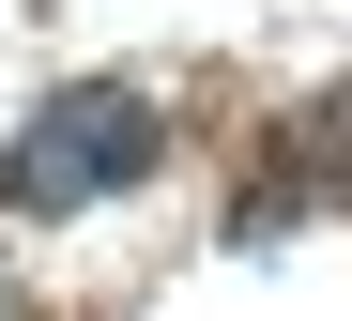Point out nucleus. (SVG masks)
<instances>
[{
    "mask_svg": "<svg viewBox=\"0 0 352 321\" xmlns=\"http://www.w3.org/2000/svg\"><path fill=\"white\" fill-rule=\"evenodd\" d=\"M153 153H168L153 92L77 77V92H46V107H31V138H16V153H0V199H16V214H92V199H123V184H153Z\"/></svg>",
    "mask_w": 352,
    "mask_h": 321,
    "instance_id": "1",
    "label": "nucleus"
}]
</instances>
